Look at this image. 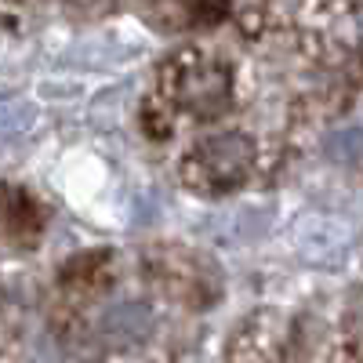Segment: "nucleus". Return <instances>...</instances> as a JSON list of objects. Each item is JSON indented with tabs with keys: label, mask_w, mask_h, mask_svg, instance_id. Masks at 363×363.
<instances>
[{
	"label": "nucleus",
	"mask_w": 363,
	"mask_h": 363,
	"mask_svg": "<svg viewBox=\"0 0 363 363\" xmlns=\"http://www.w3.org/2000/svg\"><path fill=\"white\" fill-rule=\"evenodd\" d=\"M291 153L284 145L255 135L247 124L218 128L193 135V142L178 157L182 186L203 196H225L236 189H247L255 178L277 174Z\"/></svg>",
	"instance_id": "1"
}]
</instances>
